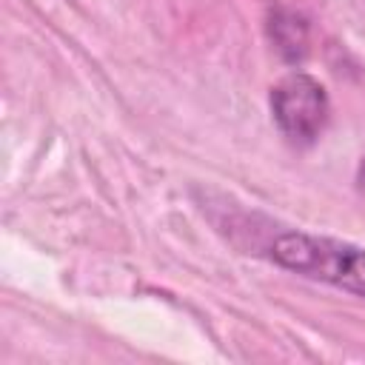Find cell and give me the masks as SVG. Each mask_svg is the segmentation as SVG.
I'll use <instances>...</instances> for the list:
<instances>
[{"mask_svg": "<svg viewBox=\"0 0 365 365\" xmlns=\"http://www.w3.org/2000/svg\"><path fill=\"white\" fill-rule=\"evenodd\" d=\"M271 257L294 274L365 297V248L354 242L317 237L305 231H288L274 240Z\"/></svg>", "mask_w": 365, "mask_h": 365, "instance_id": "6da1fadb", "label": "cell"}, {"mask_svg": "<svg viewBox=\"0 0 365 365\" xmlns=\"http://www.w3.org/2000/svg\"><path fill=\"white\" fill-rule=\"evenodd\" d=\"M271 111L279 131L294 145H311L328 123L331 103H328L325 86L317 77L294 71L274 86Z\"/></svg>", "mask_w": 365, "mask_h": 365, "instance_id": "7a4b0ae2", "label": "cell"}, {"mask_svg": "<svg viewBox=\"0 0 365 365\" xmlns=\"http://www.w3.org/2000/svg\"><path fill=\"white\" fill-rule=\"evenodd\" d=\"M268 31L271 40L277 46V51L288 60V63H299L308 51V23L288 9H274L271 20H268Z\"/></svg>", "mask_w": 365, "mask_h": 365, "instance_id": "3957f363", "label": "cell"}, {"mask_svg": "<svg viewBox=\"0 0 365 365\" xmlns=\"http://www.w3.org/2000/svg\"><path fill=\"white\" fill-rule=\"evenodd\" d=\"M356 182H359V188L365 191V160H362V165H359V171H356Z\"/></svg>", "mask_w": 365, "mask_h": 365, "instance_id": "277c9868", "label": "cell"}]
</instances>
